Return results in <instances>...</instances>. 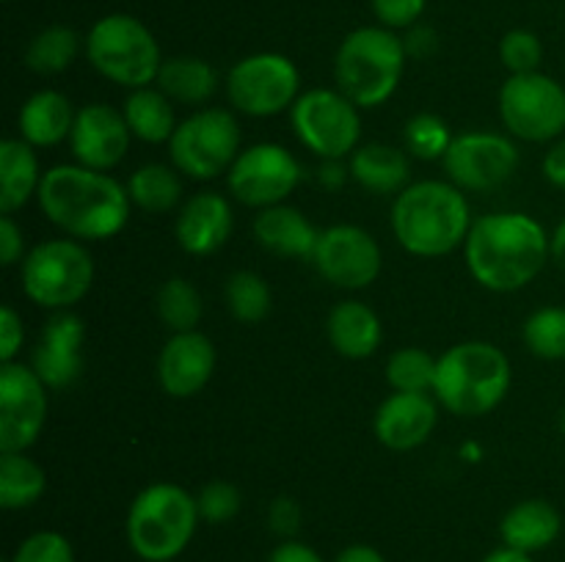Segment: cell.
I'll list each match as a JSON object with an SVG mask.
<instances>
[{
	"mask_svg": "<svg viewBox=\"0 0 565 562\" xmlns=\"http://www.w3.org/2000/svg\"><path fill=\"white\" fill-rule=\"evenodd\" d=\"M39 207L53 226L81 242L116 237L130 220L127 185L86 165H53L44 171Z\"/></svg>",
	"mask_w": 565,
	"mask_h": 562,
	"instance_id": "cell-1",
	"label": "cell"
},
{
	"mask_svg": "<svg viewBox=\"0 0 565 562\" xmlns=\"http://www.w3.org/2000/svg\"><path fill=\"white\" fill-rule=\"evenodd\" d=\"M463 259L480 287L516 292L533 284L550 262V235L527 213H491L469 229Z\"/></svg>",
	"mask_w": 565,
	"mask_h": 562,
	"instance_id": "cell-2",
	"label": "cell"
},
{
	"mask_svg": "<svg viewBox=\"0 0 565 562\" xmlns=\"http://www.w3.org/2000/svg\"><path fill=\"white\" fill-rule=\"evenodd\" d=\"M472 224L467 193L452 182H412L392 204V231L419 259H439L461 248Z\"/></svg>",
	"mask_w": 565,
	"mask_h": 562,
	"instance_id": "cell-3",
	"label": "cell"
},
{
	"mask_svg": "<svg viewBox=\"0 0 565 562\" xmlns=\"http://www.w3.org/2000/svg\"><path fill=\"white\" fill-rule=\"evenodd\" d=\"M511 378L505 350L483 339L458 342L439 356L434 397L456 417H486L508 397Z\"/></svg>",
	"mask_w": 565,
	"mask_h": 562,
	"instance_id": "cell-4",
	"label": "cell"
},
{
	"mask_svg": "<svg viewBox=\"0 0 565 562\" xmlns=\"http://www.w3.org/2000/svg\"><path fill=\"white\" fill-rule=\"evenodd\" d=\"M406 44L397 31L364 25L342 39L334 58L337 88L356 108H379L390 102L406 69Z\"/></svg>",
	"mask_w": 565,
	"mask_h": 562,
	"instance_id": "cell-5",
	"label": "cell"
},
{
	"mask_svg": "<svg viewBox=\"0 0 565 562\" xmlns=\"http://www.w3.org/2000/svg\"><path fill=\"white\" fill-rule=\"evenodd\" d=\"M199 521L191 490L177 483L147 485L127 510V545L143 562H174L191 545Z\"/></svg>",
	"mask_w": 565,
	"mask_h": 562,
	"instance_id": "cell-6",
	"label": "cell"
},
{
	"mask_svg": "<svg viewBox=\"0 0 565 562\" xmlns=\"http://www.w3.org/2000/svg\"><path fill=\"white\" fill-rule=\"evenodd\" d=\"M86 55L99 75L130 91L154 86L166 61L154 33L130 14H108L94 22L86 36Z\"/></svg>",
	"mask_w": 565,
	"mask_h": 562,
	"instance_id": "cell-7",
	"label": "cell"
},
{
	"mask_svg": "<svg viewBox=\"0 0 565 562\" xmlns=\"http://www.w3.org/2000/svg\"><path fill=\"white\" fill-rule=\"evenodd\" d=\"M94 259L75 237H55L33 246L22 259V290L36 306L66 312L88 295Z\"/></svg>",
	"mask_w": 565,
	"mask_h": 562,
	"instance_id": "cell-8",
	"label": "cell"
},
{
	"mask_svg": "<svg viewBox=\"0 0 565 562\" xmlns=\"http://www.w3.org/2000/svg\"><path fill=\"white\" fill-rule=\"evenodd\" d=\"M243 132L235 114L226 108H199L180 121L169 141V158L180 174L207 182L230 174L243 152Z\"/></svg>",
	"mask_w": 565,
	"mask_h": 562,
	"instance_id": "cell-9",
	"label": "cell"
},
{
	"mask_svg": "<svg viewBox=\"0 0 565 562\" xmlns=\"http://www.w3.org/2000/svg\"><path fill=\"white\" fill-rule=\"evenodd\" d=\"M298 141L320 160H348L362 141V116L340 88H309L290 108Z\"/></svg>",
	"mask_w": 565,
	"mask_h": 562,
	"instance_id": "cell-10",
	"label": "cell"
},
{
	"mask_svg": "<svg viewBox=\"0 0 565 562\" xmlns=\"http://www.w3.org/2000/svg\"><path fill=\"white\" fill-rule=\"evenodd\" d=\"M500 119L513 138L555 143L565 132V88L544 72L511 75L497 97Z\"/></svg>",
	"mask_w": 565,
	"mask_h": 562,
	"instance_id": "cell-11",
	"label": "cell"
},
{
	"mask_svg": "<svg viewBox=\"0 0 565 562\" xmlns=\"http://www.w3.org/2000/svg\"><path fill=\"white\" fill-rule=\"evenodd\" d=\"M224 86L237 114L268 119L290 110L301 97V72L281 53H254L232 66Z\"/></svg>",
	"mask_w": 565,
	"mask_h": 562,
	"instance_id": "cell-12",
	"label": "cell"
},
{
	"mask_svg": "<svg viewBox=\"0 0 565 562\" xmlns=\"http://www.w3.org/2000/svg\"><path fill=\"white\" fill-rule=\"evenodd\" d=\"M301 163L281 143H254L243 149L226 174L230 193L254 209L276 207L301 185Z\"/></svg>",
	"mask_w": 565,
	"mask_h": 562,
	"instance_id": "cell-13",
	"label": "cell"
},
{
	"mask_svg": "<svg viewBox=\"0 0 565 562\" xmlns=\"http://www.w3.org/2000/svg\"><path fill=\"white\" fill-rule=\"evenodd\" d=\"M516 143L500 132H463L452 138L445 154L447 180L463 193H489L513 180L519 171Z\"/></svg>",
	"mask_w": 565,
	"mask_h": 562,
	"instance_id": "cell-14",
	"label": "cell"
},
{
	"mask_svg": "<svg viewBox=\"0 0 565 562\" xmlns=\"http://www.w3.org/2000/svg\"><path fill=\"white\" fill-rule=\"evenodd\" d=\"M47 419V386L20 361L0 364V452H28Z\"/></svg>",
	"mask_w": 565,
	"mask_h": 562,
	"instance_id": "cell-15",
	"label": "cell"
},
{
	"mask_svg": "<svg viewBox=\"0 0 565 562\" xmlns=\"http://www.w3.org/2000/svg\"><path fill=\"white\" fill-rule=\"evenodd\" d=\"M312 262L329 284L340 290H364L381 273V246L367 229L353 224H337L320 231Z\"/></svg>",
	"mask_w": 565,
	"mask_h": 562,
	"instance_id": "cell-16",
	"label": "cell"
},
{
	"mask_svg": "<svg viewBox=\"0 0 565 562\" xmlns=\"http://www.w3.org/2000/svg\"><path fill=\"white\" fill-rule=\"evenodd\" d=\"M130 138L132 132L121 110L105 102L83 105L70 136L72 158L86 169L110 171L125 160Z\"/></svg>",
	"mask_w": 565,
	"mask_h": 562,
	"instance_id": "cell-17",
	"label": "cell"
},
{
	"mask_svg": "<svg viewBox=\"0 0 565 562\" xmlns=\"http://www.w3.org/2000/svg\"><path fill=\"white\" fill-rule=\"evenodd\" d=\"M83 342L86 325L77 314L55 312L39 334L31 350V367L47 389H66L83 372Z\"/></svg>",
	"mask_w": 565,
	"mask_h": 562,
	"instance_id": "cell-18",
	"label": "cell"
},
{
	"mask_svg": "<svg viewBox=\"0 0 565 562\" xmlns=\"http://www.w3.org/2000/svg\"><path fill=\"white\" fill-rule=\"evenodd\" d=\"M218 364V353L210 336L202 331H182L171 334L158 356V380L163 391L177 400L199 395L210 383Z\"/></svg>",
	"mask_w": 565,
	"mask_h": 562,
	"instance_id": "cell-19",
	"label": "cell"
},
{
	"mask_svg": "<svg viewBox=\"0 0 565 562\" xmlns=\"http://www.w3.org/2000/svg\"><path fill=\"white\" fill-rule=\"evenodd\" d=\"M439 422V400L417 391H392L373 419L375 439L392 452H412L434 435Z\"/></svg>",
	"mask_w": 565,
	"mask_h": 562,
	"instance_id": "cell-20",
	"label": "cell"
},
{
	"mask_svg": "<svg viewBox=\"0 0 565 562\" xmlns=\"http://www.w3.org/2000/svg\"><path fill=\"white\" fill-rule=\"evenodd\" d=\"M235 229V215L230 202L215 191L193 193L177 215V242L191 257H210L226 246Z\"/></svg>",
	"mask_w": 565,
	"mask_h": 562,
	"instance_id": "cell-21",
	"label": "cell"
},
{
	"mask_svg": "<svg viewBox=\"0 0 565 562\" xmlns=\"http://www.w3.org/2000/svg\"><path fill=\"white\" fill-rule=\"evenodd\" d=\"M318 237L320 231L309 224L307 215L287 202L259 209L254 218V240L276 257L312 259Z\"/></svg>",
	"mask_w": 565,
	"mask_h": 562,
	"instance_id": "cell-22",
	"label": "cell"
},
{
	"mask_svg": "<svg viewBox=\"0 0 565 562\" xmlns=\"http://www.w3.org/2000/svg\"><path fill=\"white\" fill-rule=\"evenodd\" d=\"M563 532V518L557 507L546 499H524L513 505L500 521V538L508 549L539 554L550 549Z\"/></svg>",
	"mask_w": 565,
	"mask_h": 562,
	"instance_id": "cell-23",
	"label": "cell"
},
{
	"mask_svg": "<svg viewBox=\"0 0 565 562\" xmlns=\"http://www.w3.org/2000/svg\"><path fill=\"white\" fill-rule=\"evenodd\" d=\"M77 110L72 108L70 97L53 88H42V91L31 94L20 110V138L31 143L33 149L58 147V143L70 141L72 127H75Z\"/></svg>",
	"mask_w": 565,
	"mask_h": 562,
	"instance_id": "cell-24",
	"label": "cell"
},
{
	"mask_svg": "<svg viewBox=\"0 0 565 562\" xmlns=\"http://www.w3.org/2000/svg\"><path fill=\"white\" fill-rule=\"evenodd\" d=\"M326 334L340 356L362 361L379 350L384 328H381V317L373 306L362 301H340L329 312Z\"/></svg>",
	"mask_w": 565,
	"mask_h": 562,
	"instance_id": "cell-25",
	"label": "cell"
},
{
	"mask_svg": "<svg viewBox=\"0 0 565 562\" xmlns=\"http://www.w3.org/2000/svg\"><path fill=\"white\" fill-rule=\"evenodd\" d=\"M42 169H39L36 149L22 138L0 141V213L14 215L25 207L42 187Z\"/></svg>",
	"mask_w": 565,
	"mask_h": 562,
	"instance_id": "cell-26",
	"label": "cell"
},
{
	"mask_svg": "<svg viewBox=\"0 0 565 562\" xmlns=\"http://www.w3.org/2000/svg\"><path fill=\"white\" fill-rule=\"evenodd\" d=\"M351 165V180L359 187L370 193H401L403 187H408V174H412V165L403 149L390 147V143H364L356 152L348 158Z\"/></svg>",
	"mask_w": 565,
	"mask_h": 562,
	"instance_id": "cell-27",
	"label": "cell"
},
{
	"mask_svg": "<svg viewBox=\"0 0 565 562\" xmlns=\"http://www.w3.org/2000/svg\"><path fill=\"white\" fill-rule=\"evenodd\" d=\"M154 86L174 105H207L218 91V72L196 55L166 58Z\"/></svg>",
	"mask_w": 565,
	"mask_h": 562,
	"instance_id": "cell-28",
	"label": "cell"
},
{
	"mask_svg": "<svg viewBox=\"0 0 565 562\" xmlns=\"http://www.w3.org/2000/svg\"><path fill=\"white\" fill-rule=\"evenodd\" d=\"M121 114H125L132 138L143 143H169L180 127L174 102L158 86L132 88Z\"/></svg>",
	"mask_w": 565,
	"mask_h": 562,
	"instance_id": "cell-29",
	"label": "cell"
},
{
	"mask_svg": "<svg viewBox=\"0 0 565 562\" xmlns=\"http://www.w3.org/2000/svg\"><path fill=\"white\" fill-rule=\"evenodd\" d=\"M47 490V472L25 452H0V507L9 512L36 505Z\"/></svg>",
	"mask_w": 565,
	"mask_h": 562,
	"instance_id": "cell-30",
	"label": "cell"
},
{
	"mask_svg": "<svg viewBox=\"0 0 565 562\" xmlns=\"http://www.w3.org/2000/svg\"><path fill=\"white\" fill-rule=\"evenodd\" d=\"M127 193H130L132 207L143 209V213H171L182 202L180 171L166 163L141 165L127 180Z\"/></svg>",
	"mask_w": 565,
	"mask_h": 562,
	"instance_id": "cell-31",
	"label": "cell"
},
{
	"mask_svg": "<svg viewBox=\"0 0 565 562\" xmlns=\"http://www.w3.org/2000/svg\"><path fill=\"white\" fill-rule=\"evenodd\" d=\"M77 53H81V36L66 25H50L28 44L25 66L36 75H58L75 64Z\"/></svg>",
	"mask_w": 565,
	"mask_h": 562,
	"instance_id": "cell-32",
	"label": "cell"
},
{
	"mask_svg": "<svg viewBox=\"0 0 565 562\" xmlns=\"http://www.w3.org/2000/svg\"><path fill=\"white\" fill-rule=\"evenodd\" d=\"M154 309H158V317L163 320L166 328L171 334H182V331H196L199 320L204 314L202 295H199L196 287L191 284L182 275H171L160 284L158 298H154Z\"/></svg>",
	"mask_w": 565,
	"mask_h": 562,
	"instance_id": "cell-33",
	"label": "cell"
},
{
	"mask_svg": "<svg viewBox=\"0 0 565 562\" xmlns=\"http://www.w3.org/2000/svg\"><path fill=\"white\" fill-rule=\"evenodd\" d=\"M436 367L439 358L430 356L419 347H401L386 361V383L392 391H417V395H434Z\"/></svg>",
	"mask_w": 565,
	"mask_h": 562,
	"instance_id": "cell-34",
	"label": "cell"
},
{
	"mask_svg": "<svg viewBox=\"0 0 565 562\" xmlns=\"http://www.w3.org/2000/svg\"><path fill=\"white\" fill-rule=\"evenodd\" d=\"M226 306L237 323H263L270 312V287L254 270H235L226 279Z\"/></svg>",
	"mask_w": 565,
	"mask_h": 562,
	"instance_id": "cell-35",
	"label": "cell"
},
{
	"mask_svg": "<svg viewBox=\"0 0 565 562\" xmlns=\"http://www.w3.org/2000/svg\"><path fill=\"white\" fill-rule=\"evenodd\" d=\"M522 339L533 356L544 361H561L565 358V309L544 306L535 309L522 325Z\"/></svg>",
	"mask_w": 565,
	"mask_h": 562,
	"instance_id": "cell-36",
	"label": "cell"
},
{
	"mask_svg": "<svg viewBox=\"0 0 565 562\" xmlns=\"http://www.w3.org/2000/svg\"><path fill=\"white\" fill-rule=\"evenodd\" d=\"M452 138L456 136H450L447 121L436 114L412 116L406 121V130H403L406 149L419 160H445Z\"/></svg>",
	"mask_w": 565,
	"mask_h": 562,
	"instance_id": "cell-37",
	"label": "cell"
},
{
	"mask_svg": "<svg viewBox=\"0 0 565 562\" xmlns=\"http://www.w3.org/2000/svg\"><path fill=\"white\" fill-rule=\"evenodd\" d=\"M500 61L511 75H527V72H539L541 61H544V44L533 31H508L500 39Z\"/></svg>",
	"mask_w": 565,
	"mask_h": 562,
	"instance_id": "cell-38",
	"label": "cell"
},
{
	"mask_svg": "<svg viewBox=\"0 0 565 562\" xmlns=\"http://www.w3.org/2000/svg\"><path fill=\"white\" fill-rule=\"evenodd\" d=\"M196 507L202 521L207 523H226L237 518L243 507V494L230 479H213L196 494Z\"/></svg>",
	"mask_w": 565,
	"mask_h": 562,
	"instance_id": "cell-39",
	"label": "cell"
},
{
	"mask_svg": "<svg viewBox=\"0 0 565 562\" xmlns=\"http://www.w3.org/2000/svg\"><path fill=\"white\" fill-rule=\"evenodd\" d=\"M9 562H75V549L66 534L55 529H39L17 545Z\"/></svg>",
	"mask_w": 565,
	"mask_h": 562,
	"instance_id": "cell-40",
	"label": "cell"
},
{
	"mask_svg": "<svg viewBox=\"0 0 565 562\" xmlns=\"http://www.w3.org/2000/svg\"><path fill=\"white\" fill-rule=\"evenodd\" d=\"M370 6H373L381 25L403 31V28L417 25L428 0H370Z\"/></svg>",
	"mask_w": 565,
	"mask_h": 562,
	"instance_id": "cell-41",
	"label": "cell"
},
{
	"mask_svg": "<svg viewBox=\"0 0 565 562\" xmlns=\"http://www.w3.org/2000/svg\"><path fill=\"white\" fill-rule=\"evenodd\" d=\"M303 510L292 496H276L268 507V527L276 538L292 540L301 532Z\"/></svg>",
	"mask_w": 565,
	"mask_h": 562,
	"instance_id": "cell-42",
	"label": "cell"
},
{
	"mask_svg": "<svg viewBox=\"0 0 565 562\" xmlns=\"http://www.w3.org/2000/svg\"><path fill=\"white\" fill-rule=\"evenodd\" d=\"M25 342V328H22V317L17 314L14 306L0 309V364L17 361V353L22 350Z\"/></svg>",
	"mask_w": 565,
	"mask_h": 562,
	"instance_id": "cell-43",
	"label": "cell"
},
{
	"mask_svg": "<svg viewBox=\"0 0 565 562\" xmlns=\"http://www.w3.org/2000/svg\"><path fill=\"white\" fill-rule=\"evenodd\" d=\"M25 259V235L11 215H0V262L6 268Z\"/></svg>",
	"mask_w": 565,
	"mask_h": 562,
	"instance_id": "cell-44",
	"label": "cell"
},
{
	"mask_svg": "<svg viewBox=\"0 0 565 562\" xmlns=\"http://www.w3.org/2000/svg\"><path fill=\"white\" fill-rule=\"evenodd\" d=\"M265 562H326V560L320 556L318 549H312V545L303 543V540L292 538V540H281V543L270 551Z\"/></svg>",
	"mask_w": 565,
	"mask_h": 562,
	"instance_id": "cell-45",
	"label": "cell"
},
{
	"mask_svg": "<svg viewBox=\"0 0 565 562\" xmlns=\"http://www.w3.org/2000/svg\"><path fill=\"white\" fill-rule=\"evenodd\" d=\"M546 182H552L555 187L565 191V136L557 138L550 147V152L544 154V163H541Z\"/></svg>",
	"mask_w": 565,
	"mask_h": 562,
	"instance_id": "cell-46",
	"label": "cell"
},
{
	"mask_svg": "<svg viewBox=\"0 0 565 562\" xmlns=\"http://www.w3.org/2000/svg\"><path fill=\"white\" fill-rule=\"evenodd\" d=\"M348 180H351V165L345 160H320L318 182L326 191H340Z\"/></svg>",
	"mask_w": 565,
	"mask_h": 562,
	"instance_id": "cell-47",
	"label": "cell"
},
{
	"mask_svg": "<svg viewBox=\"0 0 565 562\" xmlns=\"http://www.w3.org/2000/svg\"><path fill=\"white\" fill-rule=\"evenodd\" d=\"M403 44H406L408 55L425 58V55H430L436 50V33L430 28H408V36L403 39Z\"/></svg>",
	"mask_w": 565,
	"mask_h": 562,
	"instance_id": "cell-48",
	"label": "cell"
},
{
	"mask_svg": "<svg viewBox=\"0 0 565 562\" xmlns=\"http://www.w3.org/2000/svg\"><path fill=\"white\" fill-rule=\"evenodd\" d=\"M334 562H386V556L370 543H351L334 556Z\"/></svg>",
	"mask_w": 565,
	"mask_h": 562,
	"instance_id": "cell-49",
	"label": "cell"
},
{
	"mask_svg": "<svg viewBox=\"0 0 565 562\" xmlns=\"http://www.w3.org/2000/svg\"><path fill=\"white\" fill-rule=\"evenodd\" d=\"M550 259L557 264V270H563L565 273V218L550 235Z\"/></svg>",
	"mask_w": 565,
	"mask_h": 562,
	"instance_id": "cell-50",
	"label": "cell"
},
{
	"mask_svg": "<svg viewBox=\"0 0 565 562\" xmlns=\"http://www.w3.org/2000/svg\"><path fill=\"white\" fill-rule=\"evenodd\" d=\"M480 562H535L533 554H524V551L508 549V545H500V549L489 551Z\"/></svg>",
	"mask_w": 565,
	"mask_h": 562,
	"instance_id": "cell-51",
	"label": "cell"
},
{
	"mask_svg": "<svg viewBox=\"0 0 565 562\" xmlns=\"http://www.w3.org/2000/svg\"><path fill=\"white\" fill-rule=\"evenodd\" d=\"M561 433H563V439H565V408L561 411Z\"/></svg>",
	"mask_w": 565,
	"mask_h": 562,
	"instance_id": "cell-52",
	"label": "cell"
},
{
	"mask_svg": "<svg viewBox=\"0 0 565 562\" xmlns=\"http://www.w3.org/2000/svg\"><path fill=\"white\" fill-rule=\"evenodd\" d=\"M6 562H9V560H6Z\"/></svg>",
	"mask_w": 565,
	"mask_h": 562,
	"instance_id": "cell-53",
	"label": "cell"
}]
</instances>
